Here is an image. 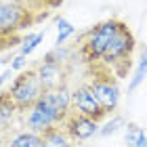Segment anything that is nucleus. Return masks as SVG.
<instances>
[{
	"label": "nucleus",
	"mask_w": 147,
	"mask_h": 147,
	"mask_svg": "<svg viewBox=\"0 0 147 147\" xmlns=\"http://www.w3.org/2000/svg\"><path fill=\"white\" fill-rule=\"evenodd\" d=\"M42 137V143L44 147H78L74 139H69V135L59 126H53V128H46L44 132H40Z\"/></svg>",
	"instance_id": "nucleus-10"
},
{
	"label": "nucleus",
	"mask_w": 147,
	"mask_h": 147,
	"mask_svg": "<svg viewBox=\"0 0 147 147\" xmlns=\"http://www.w3.org/2000/svg\"><path fill=\"white\" fill-rule=\"evenodd\" d=\"M51 13L34 11L25 2L17 0H0V51L13 49L21 42V32L44 21Z\"/></svg>",
	"instance_id": "nucleus-1"
},
{
	"label": "nucleus",
	"mask_w": 147,
	"mask_h": 147,
	"mask_svg": "<svg viewBox=\"0 0 147 147\" xmlns=\"http://www.w3.org/2000/svg\"><path fill=\"white\" fill-rule=\"evenodd\" d=\"M42 42V34H30L28 38H23V46H21V55H30L32 51L36 49V46Z\"/></svg>",
	"instance_id": "nucleus-15"
},
{
	"label": "nucleus",
	"mask_w": 147,
	"mask_h": 147,
	"mask_svg": "<svg viewBox=\"0 0 147 147\" xmlns=\"http://www.w3.org/2000/svg\"><path fill=\"white\" fill-rule=\"evenodd\" d=\"M34 69L38 74V80L44 90H53L61 84H67L65 82V78H67V63H63V61H55V59L44 55V59H40V63Z\"/></svg>",
	"instance_id": "nucleus-9"
},
{
	"label": "nucleus",
	"mask_w": 147,
	"mask_h": 147,
	"mask_svg": "<svg viewBox=\"0 0 147 147\" xmlns=\"http://www.w3.org/2000/svg\"><path fill=\"white\" fill-rule=\"evenodd\" d=\"M17 116H19V111H17L15 101L11 99L9 90H2L0 92V126L13 124V120H15Z\"/></svg>",
	"instance_id": "nucleus-11"
},
{
	"label": "nucleus",
	"mask_w": 147,
	"mask_h": 147,
	"mask_svg": "<svg viewBox=\"0 0 147 147\" xmlns=\"http://www.w3.org/2000/svg\"><path fill=\"white\" fill-rule=\"evenodd\" d=\"M61 128L69 135V139H74L76 143H82L99 132V122H95L92 118L84 116V113H80L76 109H69V113L61 122Z\"/></svg>",
	"instance_id": "nucleus-8"
},
{
	"label": "nucleus",
	"mask_w": 147,
	"mask_h": 147,
	"mask_svg": "<svg viewBox=\"0 0 147 147\" xmlns=\"http://www.w3.org/2000/svg\"><path fill=\"white\" fill-rule=\"evenodd\" d=\"M135 46H137V40L132 36L130 28L124 21H120L116 34L111 36V40L107 42V46H105L101 59H99V65L107 67L118 80L126 78L130 67H132V53H135Z\"/></svg>",
	"instance_id": "nucleus-2"
},
{
	"label": "nucleus",
	"mask_w": 147,
	"mask_h": 147,
	"mask_svg": "<svg viewBox=\"0 0 147 147\" xmlns=\"http://www.w3.org/2000/svg\"><path fill=\"white\" fill-rule=\"evenodd\" d=\"M120 124H122V118H113V122H109L107 126H105V128L101 130V135H111V132H116Z\"/></svg>",
	"instance_id": "nucleus-17"
},
{
	"label": "nucleus",
	"mask_w": 147,
	"mask_h": 147,
	"mask_svg": "<svg viewBox=\"0 0 147 147\" xmlns=\"http://www.w3.org/2000/svg\"><path fill=\"white\" fill-rule=\"evenodd\" d=\"M23 65H25V55H17L15 59H13V63H11V69H13V71L23 69Z\"/></svg>",
	"instance_id": "nucleus-18"
},
{
	"label": "nucleus",
	"mask_w": 147,
	"mask_h": 147,
	"mask_svg": "<svg viewBox=\"0 0 147 147\" xmlns=\"http://www.w3.org/2000/svg\"><path fill=\"white\" fill-rule=\"evenodd\" d=\"M71 109L92 118L95 122H103V120L107 118V111L97 101V97L92 95L88 84H80L76 88H71Z\"/></svg>",
	"instance_id": "nucleus-7"
},
{
	"label": "nucleus",
	"mask_w": 147,
	"mask_h": 147,
	"mask_svg": "<svg viewBox=\"0 0 147 147\" xmlns=\"http://www.w3.org/2000/svg\"><path fill=\"white\" fill-rule=\"evenodd\" d=\"M145 74H147V49H143V55H141V61H139V67H137L135 76H132L130 84H128V92H135V90L139 88V84L143 82Z\"/></svg>",
	"instance_id": "nucleus-14"
},
{
	"label": "nucleus",
	"mask_w": 147,
	"mask_h": 147,
	"mask_svg": "<svg viewBox=\"0 0 147 147\" xmlns=\"http://www.w3.org/2000/svg\"><path fill=\"white\" fill-rule=\"evenodd\" d=\"M23 116H25V128L32 130V132H36V135L44 132L46 128L59 126L65 120V116L49 101V99H46L44 92H42V97H40L38 101L23 113Z\"/></svg>",
	"instance_id": "nucleus-6"
},
{
	"label": "nucleus",
	"mask_w": 147,
	"mask_h": 147,
	"mask_svg": "<svg viewBox=\"0 0 147 147\" xmlns=\"http://www.w3.org/2000/svg\"><path fill=\"white\" fill-rule=\"evenodd\" d=\"M6 90H9L11 99L15 101L19 113H25L44 92V88H42V84H40L38 74H36L34 67L19 71V76L11 82V86Z\"/></svg>",
	"instance_id": "nucleus-5"
},
{
	"label": "nucleus",
	"mask_w": 147,
	"mask_h": 147,
	"mask_svg": "<svg viewBox=\"0 0 147 147\" xmlns=\"http://www.w3.org/2000/svg\"><path fill=\"white\" fill-rule=\"evenodd\" d=\"M11 71H13V69H6L4 74H0V86H2V84L6 82V78H9V76H11Z\"/></svg>",
	"instance_id": "nucleus-19"
},
{
	"label": "nucleus",
	"mask_w": 147,
	"mask_h": 147,
	"mask_svg": "<svg viewBox=\"0 0 147 147\" xmlns=\"http://www.w3.org/2000/svg\"><path fill=\"white\" fill-rule=\"evenodd\" d=\"M6 147H44V143H42V137L36 135V132L21 130V132H17V135H13L9 139Z\"/></svg>",
	"instance_id": "nucleus-12"
},
{
	"label": "nucleus",
	"mask_w": 147,
	"mask_h": 147,
	"mask_svg": "<svg viewBox=\"0 0 147 147\" xmlns=\"http://www.w3.org/2000/svg\"><path fill=\"white\" fill-rule=\"evenodd\" d=\"M71 34H74V25L69 21H65V19H61V21H59V34H57V46L65 44V40H67Z\"/></svg>",
	"instance_id": "nucleus-16"
},
{
	"label": "nucleus",
	"mask_w": 147,
	"mask_h": 147,
	"mask_svg": "<svg viewBox=\"0 0 147 147\" xmlns=\"http://www.w3.org/2000/svg\"><path fill=\"white\" fill-rule=\"evenodd\" d=\"M17 2H25V4H28V0H17ZM28 6H30V4H28Z\"/></svg>",
	"instance_id": "nucleus-20"
},
{
	"label": "nucleus",
	"mask_w": 147,
	"mask_h": 147,
	"mask_svg": "<svg viewBox=\"0 0 147 147\" xmlns=\"http://www.w3.org/2000/svg\"><path fill=\"white\" fill-rule=\"evenodd\" d=\"M88 71V88L92 90V95L97 97V101L105 107V111L111 113L113 109L118 107L120 103V84H118V78L113 74L103 67V65H90L86 67Z\"/></svg>",
	"instance_id": "nucleus-4"
},
{
	"label": "nucleus",
	"mask_w": 147,
	"mask_h": 147,
	"mask_svg": "<svg viewBox=\"0 0 147 147\" xmlns=\"http://www.w3.org/2000/svg\"><path fill=\"white\" fill-rule=\"evenodd\" d=\"M126 145L128 147H147L145 130L137 122H128V126H126Z\"/></svg>",
	"instance_id": "nucleus-13"
},
{
	"label": "nucleus",
	"mask_w": 147,
	"mask_h": 147,
	"mask_svg": "<svg viewBox=\"0 0 147 147\" xmlns=\"http://www.w3.org/2000/svg\"><path fill=\"white\" fill-rule=\"evenodd\" d=\"M118 25H120V19H107V21L97 23L95 28H90L88 32H84V34L78 38L76 53H78V59L86 67L99 63V59H101L107 42L111 40V36L116 34Z\"/></svg>",
	"instance_id": "nucleus-3"
}]
</instances>
